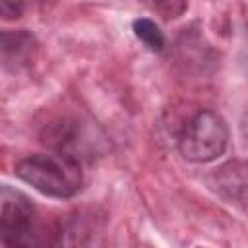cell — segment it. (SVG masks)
Wrapping results in <instances>:
<instances>
[{
    "mask_svg": "<svg viewBox=\"0 0 248 248\" xmlns=\"http://www.w3.org/2000/svg\"><path fill=\"white\" fill-rule=\"evenodd\" d=\"M16 174L45 196L72 198L81 190L83 172L78 159L66 153H35L21 159Z\"/></svg>",
    "mask_w": 248,
    "mask_h": 248,
    "instance_id": "1",
    "label": "cell"
},
{
    "mask_svg": "<svg viewBox=\"0 0 248 248\" xmlns=\"http://www.w3.org/2000/svg\"><path fill=\"white\" fill-rule=\"evenodd\" d=\"M33 50V37L25 31H4L2 33V54H4V62H25L29 58Z\"/></svg>",
    "mask_w": 248,
    "mask_h": 248,
    "instance_id": "5",
    "label": "cell"
},
{
    "mask_svg": "<svg viewBox=\"0 0 248 248\" xmlns=\"http://www.w3.org/2000/svg\"><path fill=\"white\" fill-rule=\"evenodd\" d=\"M134 33L140 41L145 43L147 48L151 50H161L165 46V37H163V31L151 21V19H136L134 21Z\"/></svg>",
    "mask_w": 248,
    "mask_h": 248,
    "instance_id": "6",
    "label": "cell"
},
{
    "mask_svg": "<svg viewBox=\"0 0 248 248\" xmlns=\"http://www.w3.org/2000/svg\"><path fill=\"white\" fill-rule=\"evenodd\" d=\"M229 141L225 120L213 110L196 112L178 136V149L186 161L209 163L223 155Z\"/></svg>",
    "mask_w": 248,
    "mask_h": 248,
    "instance_id": "3",
    "label": "cell"
},
{
    "mask_svg": "<svg viewBox=\"0 0 248 248\" xmlns=\"http://www.w3.org/2000/svg\"><path fill=\"white\" fill-rule=\"evenodd\" d=\"M54 248H107V225L93 209H78L60 219L54 231Z\"/></svg>",
    "mask_w": 248,
    "mask_h": 248,
    "instance_id": "4",
    "label": "cell"
},
{
    "mask_svg": "<svg viewBox=\"0 0 248 248\" xmlns=\"http://www.w3.org/2000/svg\"><path fill=\"white\" fill-rule=\"evenodd\" d=\"M0 10H2V16L4 17H17L19 12L23 10V4H16V2H2L0 4Z\"/></svg>",
    "mask_w": 248,
    "mask_h": 248,
    "instance_id": "7",
    "label": "cell"
},
{
    "mask_svg": "<svg viewBox=\"0 0 248 248\" xmlns=\"http://www.w3.org/2000/svg\"><path fill=\"white\" fill-rule=\"evenodd\" d=\"M0 205V234L4 248H45L35 205L25 194L2 186Z\"/></svg>",
    "mask_w": 248,
    "mask_h": 248,
    "instance_id": "2",
    "label": "cell"
},
{
    "mask_svg": "<svg viewBox=\"0 0 248 248\" xmlns=\"http://www.w3.org/2000/svg\"><path fill=\"white\" fill-rule=\"evenodd\" d=\"M155 8H157V10H165V16L176 17L180 12H184V10H186V4H182V2H180V4H172V2L169 4V2H167V4H157Z\"/></svg>",
    "mask_w": 248,
    "mask_h": 248,
    "instance_id": "8",
    "label": "cell"
}]
</instances>
